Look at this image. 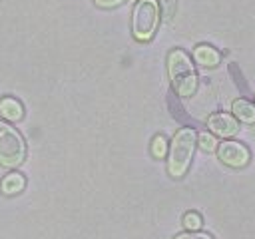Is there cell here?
Segmentation results:
<instances>
[{"mask_svg":"<svg viewBox=\"0 0 255 239\" xmlns=\"http://www.w3.org/2000/svg\"><path fill=\"white\" fill-rule=\"evenodd\" d=\"M167 74L173 92L179 98H191L197 90V74L191 58L183 50H171L167 56Z\"/></svg>","mask_w":255,"mask_h":239,"instance_id":"cell-1","label":"cell"},{"mask_svg":"<svg viewBox=\"0 0 255 239\" xmlns=\"http://www.w3.org/2000/svg\"><path fill=\"white\" fill-rule=\"evenodd\" d=\"M195 145H197V133L193 127H181L175 131L169 143V159H167V173L171 177L179 179L185 175L193 159Z\"/></svg>","mask_w":255,"mask_h":239,"instance_id":"cell-2","label":"cell"},{"mask_svg":"<svg viewBox=\"0 0 255 239\" xmlns=\"http://www.w3.org/2000/svg\"><path fill=\"white\" fill-rule=\"evenodd\" d=\"M159 2L157 0H137L131 12V34L139 42L153 38L159 24Z\"/></svg>","mask_w":255,"mask_h":239,"instance_id":"cell-3","label":"cell"},{"mask_svg":"<svg viewBox=\"0 0 255 239\" xmlns=\"http://www.w3.org/2000/svg\"><path fill=\"white\" fill-rule=\"evenodd\" d=\"M26 159V141L6 121H0V165L4 167H18Z\"/></svg>","mask_w":255,"mask_h":239,"instance_id":"cell-4","label":"cell"},{"mask_svg":"<svg viewBox=\"0 0 255 239\" xmlns=\"http://www.w3.org/2000/svg\"><path fill=\"white\" fill-rule=\"evenodd\" d=\"M217 157L229 165V167H245L251 159V151L247 145H243L241 141H233V139H223L221 143H217Z\"/></svg>","mask_w":255,"mask_h":239,"instance_id":"cell-5","label":"cell"},{"mask_svg":"<svg viewBox=\"0 0 255 239\" xmlns=\"http://www.w3.org/2000/svg\"><path fill=\"white\" fill-rule=\"evenodd\" d=\"M205 123H207L209 131L213 135H219V137H225V139H229L231 135H235L239 131V120L233 114H225V112L211 114Z\"/></svg>","mask_w":255,"mask_h":239,"instance_id":"cell-6","label":"cell"},{"mask_svg":"<svg viewBox=\"0 0 255 239\" xmlns=\"http://www.w3.org/2000/svg\"><path fill=\"white\" fill-rule=\"evenodd\" d=\"M193 58H195V62L199 66H205V68H213V66H217L221 62V54L215 48L207 46V44H199L193 50Z\"/></svg>","mask_w":255,"mask_h":239,"instance_id":"cell-7","label":"cell"},{"mask_svg":"<svg viewBox=\"0 0 255 239\" xmlns=\"http://www.w3.org/2000/svg\"><path fill=\"white\" fill-rule=\"evenodd\" d=\"M231 112L233 116L243 121V123H255V104L243 100V98H237L233 104H231Z\"/></svg>","mask_w":255,"mask_h":239,"instance_id":"cell-8","label":"cell"},{"mask_svg":"<svg viewBox=\"0 0 255 239\" xmlns=\"http://www.w3.org/2000/svg\"><path fill=\"white\" fill-rule=\"evenodd\" d=\"M0 114L8 121H20L24 116V108L16 98H2L0 100Z\"/></svg>","mask_w":255,"mask_h":239,"instance_id":"cell-9","label":"cell"},{"mask_svg":"<svg viewBox=\"0 0 255 239\" xmlns=\"http://www.w3.org/2000/svg\"><path fill=\"white\" fill-rule=\"evenodd\" d=\"M26 185V179L22 173H8L2 181H0V187H2V193L4 195H16L24 189Z\"/></svg>","mask_w":255,"mask_h":239,"instance_id":"cell-10","label":"cell"},{"mask_svg":"<svg viewBox=\"0 0 255 239\" xmlns=\"http://www.w3.org/2000/svg\"><path fill=\"white\" fill-rule=\"evenodd\" d=\"M217 139L211 131H203V133H197V145L203 149V151H215L217 149Z\"/></svg>","mask_w":255,"mask_h":239,"instance_id":"cell-11","label":"cell"},{"mask_svg":"<svg viewBox=\"0 0 255 239\" xmlns=\"http://www.w3.org/2000/svg\"><path fill=\"white\" fill-rule=\"evenodd\" d=\"M167 149H169L167 139L163 135H155L153 141H151V155L157 157V159H163L167 155Z\"/></svg>","mask_w":255,"mask_h":239,"instance_id":"cell-12","label":"cell"},{"mask_svg":"<svg viewBox=\"0 0 255 239\" xmlns=\"http://www.w3.org/2000/svg\"><path fill=\"white\" fill-rule=\"evenodd\" d=\"M183 225H185V229H187V231H199V229H201V225H203L201 215H199V213H195V211H187V213L183 215Z\"/></svg>","mask_w":255,"mask_h":239,"instance_id":"cell-13","label":"cell"},{"mask_svg":"<svg viewBox=\"0 0 255 239\" xmlns=\"http://www.w3.org/2000/svg\"><path fill=\"white\" fill-rule=\"evenodd\" d=\"M159 14L169 20L175 14V0H159Z\"/></svg>","mask_w":255,"mask_h":239,"instance_id":"cell-14","label":"cell"},{"mask_svg":"<svg viewBox=\"0 0 255 239\" xmlns=\"http://www.w3.org/2000/svg\"><path fill=\"white\" fill-rule=\"evenodd\" d=\"M173 239H213V237L209 233H203V231H185V233L175 235Z\"/></svg>","mask_w":255,"mask_h":239,"instance_id":"cell-15","label":"cell"},{"mask_svg":"<svg viewBox=\"0 0 255 239\" xmlns=\"http://www.w3.org/2000/svg\"><path fill=\"white\" fill-rule=\"evenodd\" d=\"M124 2L126 0H94V4L100 6V8H116V6L124 4Z\"/></svg>","mask_w":255,"mask_h":239,"instance_id":"cell-16","label":"cell"}]
</instances>
